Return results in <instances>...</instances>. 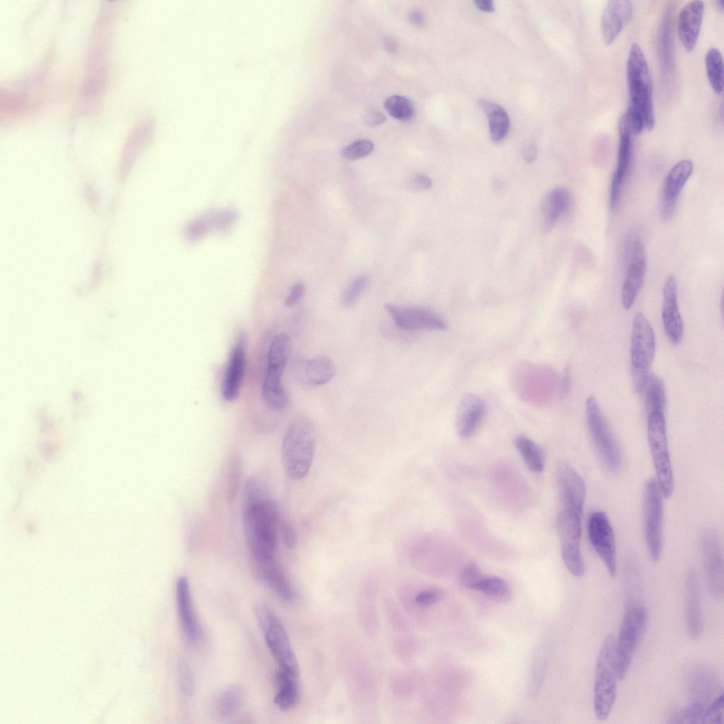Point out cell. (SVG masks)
I'll use <instances>...</instances> for the list:
<instances>
[{
    "label": "cell",
    "instance_id": "6da1fadb",
    "mask_svg": "<svg viewBox=\"0 0 724 724\" xmlns=\"http://www.w3.org/2000/svg\"><path fill=\"white\" fill-rule=\"evenodd\" d=\"M626 69L629 105L624 114L629 127L633 134L644 129L650 131L655 125L652 80L646 58L636 43L629 49Z\"/></svg>",
    "mask_w": 724,
    "mask_h": 724
},
{
    "label": "cell",
    "instance_id": "7a4b0ae2",
    "mask_svg": "<svg viewBox=\"0 0 724 724\" xmlns=\"http://www.w3.org/2000/svg\"><path fill=\"white\" fill-rule=\"evenodd\" d=\"M316 448L315 426L304 416L294 418L288 424L281 445V461L286 473L300 480L308 474Z\"/></svg>",
    "mask_w": 724,
    "mask_h": 724
},
{
    "label": "cell",
    "instance_id": "3957f363",
    "mask_svg": "<svg viewBox=\"0 0 724 724\" xmlns=\"http://www.w3.org/2000/svg\"><path fill=\"white\" fill-rule=\"evenodd\" d=\"M243 515L245 540L253 559L273 558L279 519L276 503L269 499L243 511Z\"/></svg>",
    "mask_w": 724,
    "mask_h": 724
},
{
    "label": "cell",
    "instance_id": "277c9868",
    "mask_svg": "<svg viewBox=\"0 0 724 724\" xmlns=\"http://www.w3.org/2000/svg\"><path fill=\"white\" fill-rule=\"evenodd\" d=\"M615 641L614 636L604 641L595 667L593 689V708L596 718L605 720L609 716L617 696L619 681L615 665Z\"/></svg>",
    "mask_w": 724,
    "mask_h": 724
},
{
    "label": "cell",
    "instance_id": "5b68a950",
    "mask_svg": "<svg viewBox=\"0 0 724 724\" xmlns=\"http://www.w3.org/2000/svg\"><path fill=\"white\" fill-rule=\"evenodd\" d=\"M290 349V339L285 334L276 335L269 345L262 396L267 406L274 411L284 409L288 402V395L281 385V376Z\"/></svg>",
    "mask_w": 724,
    "mask_h": 724
},
{
    "label": "cell",
    "instance_id": "8992f818",
    "mask_svg": "<svg viewBox=\"0 0 724 724\" xmlns=\"http://www.w3.org/2000/svg\"><path fill=\"white\" fill-rule=\"evenodd\" d=\"M648 621L646 608L638 604L629 605L624 614L615 641V665L619 681L626 675Z\"/></svg>",
    "mask_w": 724,
    "mask_h": 724
},
{
    "label": "cell",
    "instance_id": "52a82bcc",
    "mask_svg": "<svg viewBox=\"0 0 724 724\" xmlns=\"http://www.w3.org/2000/svg\"><path fill=\"white\" fill-rule=\"evenodd\" d=\"M255 613L266 644L279 670L298 676L297 660L286 629L279 619L269 607L263 605L257 606Z\"/></svg>",
    "mask_w": 724,
    "mask_h": 724
},
{
    "label": "cell",
    "instance_id": "ba28073f",
    "mask_svg": "<svg viewBox=\"0 0 724 724\" xmlns=\"http://www.w3.org/2000/svg\"><path fill=\"white\" fill-rule=\"evenodd\" d=\"M647 434L656 481L664 498H670L674 490V476L668 445L665 414L647 416Z\"/></svg>",
    "mask_w": 724,
    "mask_h": 724
},
{
    "label": "cell",
    "instance_id": "9c48e42d",
    "mask_svg": "<svg viewBox=\"0 0 724 724\" xmlns=\"http://www.w3.org/2000/svg\"><path fill=\"white\" fill-rule=\"evenodd\" d=\"M658 482L649 479L643 492V525L648 551L653 561H658L663 544V499Z\"/></svg>",
    "mask_w": 724,
    "mask_h": 724
},
{
    "label": "cell",
    "instance_id": "30bf717a",
    "mask_svg": "<svg viewBox=\"0 0 724 724\" xmlns=\"http://www.w3.org/2000/svg\"><path fill=\"white\" fill-rule=\"evenodd\" d=\"M585 418L591 439L602 462L609 471H618L621 462L619 448L592 395L585 401Z\"/></svg>",
    "mask_w": 724,
    "mask_h": 724
},
{
    "label": "cell",
    "instance_id": "8fae6325",
    "mask_svg": "<svg viewBox=\"0 0 724 724\" xmlns=\"http://www.w3.org/2000/svg\"><path fill=\"white\" fill-rule=\"evenodd\" d=\"M582 515L564 508L559 514L556 529L561 543L563 561L568 571L576 577H581L585 571L580 552Z\"/></svg>",
    "mask_w": 724,
    "mask_h": 724
},
{
    "label": "cell",
    "instance_id": "7c38bea8",
    "mask_svg": "<svg viewBox=\"0 0 724 724\" xmlns=\"http://www.w3.org/2000/svg\"><path fill=\"white\" fill-rule=\"evenodd\" d=\"M588 535L593 549L605 564L609 576L614 578L617 571L615 536L605 512L595 510L590 514Z\"/></svg>",
    "mask_w": 724,
    "mask_h": 724
},
{
    "label": "cell",
    "instance_id": "4fadbf2b",
    "mask_svg": "<svg viewBox=\"0 0 724 724\" xmlns=\"http://www.w3.org/2000/svg\"><path fill=\"white\" fill-rule=\"evenodd\" d=\"M655 353V337L651 325L642 313L633 321L631 337V370H649Z\"/></svg>",
    "mask_w": 724,
    "mask_h": 724
},
{
    "label": "cell",
    "instance_id": "5bb4252c",
    "mask_svg": "<svg viewBox=\"0 0 724 724\" xmlns=\"http://www.w3.org/2000/svg\"><path fill=\"white\" fill-rule=\"evenodd\" d=\"M385 308L395 324L402 329L444 330L448 327L446 322L438 315L423 308L393 303H386Z\"/></svg>",
    "mask_w": 724,
    "mask_h": 724
},
{
    "label": "cell",
    "instance_id": "9a60e30c",
    "mask_svg": "<svg viewBox=\"0 0 724 724\" xmlns=\"http://www.w3.org/2000/svg\"><path fill=\"white\" fill-rule=\"evenodd\" d=\"M618 128L619 144L617 165L611 182L609 199L612 211H614L619 205L621 187L629 173L633 154L632 133L624 115L619 119Z\"/></svg>",
    "mask_w": 724,
    "mask_h": 724
},
{
    "label": "cell",
    "instance_id": "2e32d148",
    "mask_svg": "<svg viewBox=\"0 0 724 724\" xmlns=\"http://www.w3.org/2000/svg\"><path fill=\"white\" fill-rule=\"evenodd\" d=\"M558 488L564 508L583 514L586 496L585 482L568 462L561 461L556 468Z\"/></svg>",
    "mask_w": 724,
    "mask_h": 724
},
{
    "label": "cell",
    "instance_id": "e0dca14e",
    "mask_svg": "<svg viewBox=\"0 0 724 724\" xmlns=\"http://www.w3.org/2000/svg\"><path fill=\"white\" fill-rule=\"evenodd\" d=\"M704 569L710 594L720 599L723 595V559L718 536L706 532L702 539Z\"/></svg>",
    "mask_w": 724,
    "mask_h": 724
},
{
    "label": "cell",
    "instance_id": "ac0fdd59",
    "mask_svg": "<svg viewBox=\"0 0 724 724\" xmlns=\"http://www.w3.org/2000/svg\"><path fill=\"white\" fill-rule=\"evenodd\" d=\"M694 170L690 160L677 162L667 173L662 189L660 211L662 216L670 218L674 214L678 198Z\"/></svg>",
    "mask_w": 724,
    "mask_h": 724
},
{
    "label": "cell",
    "instance_id": "d6986e66",
    "mask_svg": "<svg viewBox=\"0 0 724 724\" xmlns=\"http://www.w3.org/2000/svg\"><path fill=\"white\" fill-rule=\"evenodd\" d=\"M246 365L245 337L240 335L228 359L221 385V395L227 402L235 400L240 393Z\"/></svg>",
    "mask_w": 724,
    "mask_h": 724
},
{
    "label": "cell",
    "instance_id": "ffe728a7",
    "mask_svg": "<svg viewBox=\"0 0 724 724\" xmlns=\"http://www.w3.org/2000/svg\"><path fill=\"white\" fill-rule=\"evenodd\" d=\"M662 319L665 334L670 341L677 345L683 337L684 325L677 304V281L675 276H669L664 284Z\"/></svg>",
    "mask_w": 724,
    "mask_h": 724
},
{
    "label": "cell",
    "instance_id": "44dd1931",
    "mask_svg": "<svg viewBox=\"0 0 724 724\" xmlns=\"http://www.w3.org/2000/svg\"><path fill=\"white\" fill-rule=\"evenodd\" d=\"M646 270V258L643 243L637 240L632 248L631 259L621 290V302L626 310L634 304L643 284Z\"/></svg>",
    "mask_w": 724,
    "mask_h": 724
},
{
    "label": "cell",
    "instance_id": "7402d4cb",
    "mask_svg": "<svg viewBox=\"0 0 724 724\" xmlns=\"http://www.w3.org/2000/svg\"><path fill=\"white\" fill-rule=\"evenodd\" d=\"M632 10V4L628 0L607 1L600 21L601 33L606 45L612 44L626 26L631 18Z\"/></svg>",
    "mask_w": 724,
    "mask_h": 724
},
{
    "label": "cell",
    "instance_id": "603a6c76",
    "mask_svg": "<svg viewBox=\"0 0 724 724\" xmlns=\"http://www.w3.org/2000/svg\"><path fill=\"white\" fill-rule=\"evenodd\" d=\"M336 372L333 361L326 356L308 360H297L293 366L296 379L308 386H319L329 382Z\"/></svg>",
    "mask_w": 724,
    "mask_h": 724
},
{
    "label": "cell",
    "instance_id": "cb8c5ba5",
    "mask_svg": "<svg viewBox=\"0 0 724 724\" xmlns=\"http://www.w3.org/2000/svg\"><path fill=\"white\" fill-rule=\"evenodd\" d=\"M486 412V404L480 397L474 394L465 395L460 402L456 414L459 436L464 439L472 436L482 423Z\"/></svg>",
    "mask_w": 724,
    "mask_h": 724
},
{
    "label": "cell",
    "instance_id": "d4e9b609",
    "mask_svg": "<svg viewBox=\"0 0 724 724\" xmlns=\"http://www.w3.org/2000/svg\"><path fill=\"white\" fill-rule=\"evenodd\" d=\"M252 571L255 577L279 598L284 601L293 599V590L283 570L273 558L261 561L253 559Z\"/></svg>",
    "mask_w": 724,
    "mask_h": 724
},
{
    "label": "cell",
    "instance_id": "484cf974",
    "mask_svg": "<svg viewBox=\"0 0 724 724\" xmlns=\"http://www.w3.org/2000/svg\"><path fill=\"white\" fill-rule=\"evenodd\" d=\"M705 5L702 1H691L681 9L678 16L677 30L684 49L691 52L699 36Z\"/></svg>",
    "mask_w": 724,
    "mask_h": 724
},
{
    "label": "cell",
    "instance_id": "4316f807",
    "mask_svg": "<svg viewBox=\"0 0 724 724\" xmlns=\"http://www.w3.org/2000/svg\"><path fill=\"white\" fill-rule=\"evenodd\" d=\"M176 602L185 638L189 642L197 641L201 636V628L194 612L189 585L185 577H181L177 581Z\"/></svg>",
    "mask_w": 724,
    "mask_h": 724
},
{
    "label": "cell",
    "instance_id": "83f0119b",
    "mask_svg": "<svg viewBox=\"0 0 724 724\" xmlns=\"http://www.w3.org/2000/svg\"><path fill=\"white\" fill-rule=\"evenodd\" d=\"M686 624L689 636L699 638L703 630V617L701 605L699 586L696 573L689 570L686 583Z\"/></svg>",
    "mask_w": 724,
    "mask_h": 724
},
{
    "label": "cell",
    "instance_id": "f1b7e54d",
    "mask_svg": "<svg viewBox=\"0 0 724 724\" xmlns=\"http://www.w3.org/2000/svg\"><path fill=\"white\" fill-rule=\"evenodd\" d=\"M674 6H667L660 24L658 35V54L663 75L670 76L675 66L673 31Z\"/></svg>",
    "mask_w": 724,
    "mask_h": 724
},
{
    "label": "cell",
    "instance_id": "f546056e",
    "mask_svg": "<svg viewBox=\"0 0 724 724\" xmlns=\"http://www.w3.org/2000/svg\"><path fill=\"white\" fill-rule=\"evenodd\" d=\"M571 197L564 187H556L549 192L543 201L542 229L547 234L552 230L558 221L570 210Z\"/></svg>",
    "mask_w": 724,
    "mask_h": 724
},
{
    "label": "cell",
    "instance_id": "4dcf8cb0",
    "mask_svg": "<svg viewBox=\"0 0 724 724\" xmlns=\"http://www.w3.org/2000/svg\"><path fill=\"white\" fill-rule=\"evenodd\" d=\"M691 677L689 687L693 696L692 702L701 703L706 708L715 698L723 693L718 679L712 671L706 667L693 669Z\"/></svg>",
    "mask_w": 724,
    "mask_h": 724
},
{
    "label": "cell",
    "instance_id": "1f68e13d",
    "mask_svg": "<svg viewBox=\"0 0 724 724\" xmlns=\"http://www.w3.org/2000/svg\"><path fill=\"white\" fill-rule=\"evenodd\" d=\"M298 677L291 672L278 670V691L274 702L279 708L286 711L296 704L298 699Z\"/></svg>",
    "mask_w": 724,
    "mask_h": 724
},
{
    "label": "cell",
    "instance_id": "d6a6232c",
    "mask_svg": "<svg viewBox=\"0 0 724 724\" xmlns=\"http://www.w3.org/2000/svg\"><path fill=\"white\" fill-rule=\"evenodd\" d=\"M642 395H644L647 416L653 414H665L666 392L664 383L660 378L650 373Z\"/></svg>",
    "mask_w": 724,
    "mask_h": 724
},
{
    "label": "cell",
    "instance_id": "836d02e7",
    "mask_svg": "<svg viewBox=\"0 0 724 724\" xmlns=\"http://www.w3.org/2000/svg\"><path fill=\"white\" fill-rule=\"evenodd\" d=\"M514 444L527 468L532 472L539 473L544 467V453L534 440L525 435L518 436Z\"/></svg>",
    "mask_w": 724,
    "mask_h": 724
},
{
    "label": "cell",
    "instance_id": "e575fe53",
    "mask_svg": "<svg viewBox=\"0 0 724 724\" xmlns=\"http://www.w3.org/2000/svg\"><path fill=\"white\" fill-rule=\"evenodd\" d=\"M245 696V689L241 685L235 684L228 687L216 699V713L222 718L233 717L241 708Z\"/></svg>",
    "mask_w": 724,
    "mask_h": 724
},
{
    "label": "cell",
    "instance_id": "d590c367",
    "mask_svg": "<svg viewBox=\"0 0 724 724\" xmlns=\"http://www.w3.org/2000/svg\"><path fill=\"white\" fill-rule=\"evenodd\" d=\"M483 107L486 112L489 122L490 135L495 142L501 141L508 134L510 127V118L503 107L491 103H484Z\"/></svg>",
    "mask_w": 724,
    "mask_h": 724
},
{
    "label": "cell",
    "instance_id": "8d00e7d4",
    "mask_svg": "<svg viewBox=\"0 0 724 724\" xmlns=\"http://www.w3.org/2000/svg\"><path fill=\"white\" fill-rule=\"evenodd\" d=\"M705 66L709 83L717 94L723 90V59L721 52L716 47L708 49L705 55Z\"/></svg>",
    "mask_w": 724,
    "mask_h": 724
},
{
    "label": "cell",
    "instance_id": "74e56055",
    "mask_svg": "<svg viewBox=\"0 0 724 724\" xmlns=\"http://www.w3.org/2000/svg\"><path fill=\"white\" fill-rule=\"evenodd\" d=\"M269 499V491L262 480L255 476L247 479L243 493V512Z\"/></svg>",
    "mask_w": 724,
    "mask_h": 724
},
{
    "label": "cell",
    "instance_id": "f35d334b",
    "mask_svg": "<svg viewBox=\"0 0 724 724\" xmlns=\"http://www.w3.org/2000/svg\"><path fill=\"white\" fill-rule=\"evenodd\" d=\"M386 111L393 118L400 121L411 120L414 116V107L411 101L400 95L388 97L384 102Z\"/></svg>",
    "mask_w": 724,
    "mask_h": 724
},
{
    "label": "cell",
    "instance_id": "ab89813d",
    "mask_svg": "<svg viewBox=\"0 0 724 724\" xmlns=\"http://www.w3.org/2000/svg\"><path fill=\"white\" fill-rule=\"evenodd\" d=\"M241 468L240 455L233 452L228 462L226 479V499L230 505L233 504L238 492Z\"/></svg>",
    "mask_w": 724,
    "mask_h": 724
},
{
    "label": "cell",
    "instance_id": "60d3db41",
    "mask_svg": "<svg viewBox=\"0 0 724 724\" xmlns=\"http://www.w3.org/2000/svg\"><path fill=\"white\" fill-rule=\"evenodd\" d=\"M476 590L481 591L491 597L501 600H506L510 597V590L506 581L494 576L484 575L477 585Z\"/></svg>",
    "mask_w": 724,
    "mask_h": 724
},
{
    "label": "cell",
    "instance_id": "b9f144b4",
    "mask_svg": "<svg viewBox=\"0 0 724 724\" xmlns=\"http://www.w3.org/2000/svg\"><path fill=\"white\" fill-rule=\"evenodd\" d=\"M705 710L701 703L691 702L686 709L674 713L669 723H702Z\"/></svg>",
    "mask_w": 724,
    "mask_h": 724
},
{
    "label": "cell",
    "instance_id": "7bdbcfd3",
    "mask_svg": "<svg viewBox=\"0 0 724 724\" xmlns=\"http://www.w3.org/2000/svg\"><path fill=\"white\" fill-rule=\"evenodd\" d=\"M369 281V276L365 274L355 279L346 288L342 294V305L345 307H351L354 305L358 298L368 286Z\"/></svg>",
    "mask_w": 724,
    "mask_h": 724
},
{
    "label": "cell",
    "instance_id": "ee69618b",
    "mask_svg": "<svg viewBox=\"0 0 724 724\" xmlns=\"http://www.w3.org/2000/svg\"><path fill=\"white\" fill-rule=\"evenodd\" d=\"M374 149V144L369 139H358L345 146L341 156L347 160H354L370 155Z\"/></svg>",
    "mask_w": 724,
    "mask_h": 724
},
{
    "label": "cell",
    "instance_id": "f6af8a7d",
    "mask_svg": "<svg viewBox=\"0 0 724 724\" xmlns=\"http://www.w3.org/2000/svg\"><path fill=\"white\" fill-rule=\"evenodd\" d=\"M723 692L715 698L705 710L702 723H722L723 718Z\"/></svg>",
    "mask_w": 724,
    "mask_h": 724
},
{
    "label": "cell",
    "instance_id": "bcb514c9",
    "mask_svg": "<svg viewBox=\"0 0 724 724\" xmlns=\"http://www.w3.org/2000/svg\"><path fill=\"white\" fill-rule=\"evenodd\" d=\"M477 566L473 563L469 564L464 567L460 573L459 581L460 584L468 589L476 590L477 585L483 577Z\"/></svg>",
    "mask_w": 724,
    "mask_h": 724
},
{
    "label": "cell",
    "instance_id": "7dc6e473",
    "mask_svg": "<svg viewBox=\"0 0 724 724\" xmlns=\"http://www.w3.org/2000/svg\"><path fill=\"white\" fill-rule=\"evenodd\" d=\"M178 684L181 691L186 695H191L194 691V678L189 665L182 662L178 670Z\"/></svg>",
    "mask_w": 724,
    "mask_h": 724
},
{
    "label": "cell",
    "instance_id": "c3c4849f",
    "mask_svg": "<svg viewBox=\"0 0 724 724\" xmlns=\"http://www.w3.org/2000/svg\"><path fill=\"white\" fill-rule=\"evenodd\" d=\"M209 228V221L204 218L197 219L189 225L187 235L191 240H197L204 235Z\"/></svg>",
    "mask_w": 724,
    "mask_h": 724
},
{
    "label": "cell",
    "instance_id": "681fc988",
    "mask_svg": "<svg viewBox=\"0 0 724 724\" xmlns=\"http://www.w3.org/2000/svg\"><path fill=\"white\" fill-rule=\"evenodd\" d=\"M237 214L233 211H223L213 216L212 223L216 228L223 230L233 223Z\"/></svg>",
    "mask_w": 724,
    "mask_h": 724
},
{
    "label": "cell",
    "instance_id": "f907efd6",
    "mask_svg": "<svg viewBox=\"0 0 724 724\" xmlns=\"http://www.w3.org/2000/svg\"><path fill=\"white\" fill-rule=\"evenodd\" d=\"M281 531L285 546L289 549H294L297 544V536L293 527L287 522H282Z\"/></svg>",
    "mask_w": 724,
    "mask_h": 724
},
{
    "label": "cell",
    "instance_id": "816d5d0a",
    "mask_svg": "<svg viewBox=\"0 0 724 724\" xmlns=\"http://www.w3.org/2000/svg\"><path fill=\"white\" fill-rule=\"evenodd\" d=\"M440 597L439 592L435 590H426L420 592L416 597V602L421 606H428L436 603Z\"/></svg>",
    "mask_w": 724,
    "mask_h": 724
},
{
    "label": "cell",
    "instance_id": "f5cc1de1",
    "mask_svg": "<svg viewBox=\"0 0 724 724\" xmlns=\"http://www.w3.org/2000/svg\"><path fill=\"white\" fill-rule=\"evenodd\" d=\"M305 290V286L303 283L298 282L294 284L285 300L286 306H292L298 303L303 298Z\"/></svg>",
    "mask_w": 724,
    "mask_h": 724
},
{
    "label": "cell",
    "instance_id": "db71d44e",
    "mask_svg": "<svg viewBox=\"0 0 724 724\" xmlns=\"http://www.w3.org/2000/svg\"><path fill=\"white\" fill-rule=\"evenodd\" d=\"M409 186L411 189L417 191L428 189L432 186V180L426 175L419 174L411 180Z\"/></svg>",
    "mask_w": 724,
    "mask_h": 724
},
{
    "label": "cell",
    "instance_id": "11a10c76",
    "mask_svg": "<svg viewBox=\"0 0 724 724\" xmlns=\"http://www.w3.org/2000/svg\"><path fill=\"white\" fill-rule=\"evenodd\" d=\"M364 119L366 124L369 125H378L383 123L386 118L385 116L376 110H370L366 114Z\"/></svg>",
    "mask_w": 724,
    "mask_h": 724
},
{
    "label": "cell",
    "instance_id": "9f6ffc18",
    "mask_svg": "<svg viewBox=\"0 0 724 724\" xmlns=\"http://www.w3.org/2000/svg\"><path fill=\"white\" fill-rule=\"evenodd\" d=\"M537 156V147L535 144H528L523 148L522 156L525 161L532 162Z\"/></svg>",
    "mask_w": 724,
    "mask_h": 724
},
{
    "label": "cell",
    "instance_id": "6f0895ef",
    "mask_svg": "<svg viewBox=\"0 0 724 724\" xmlns=\"http://www.w3.org/2000/svg\"><path fill=\"white\" fill-rule=\"evenodd\" d=\"M409 21L415 25H421L424 23L425 16L424 13L418 10L413 9L409 13L408 15Z\"/></svg>",
    "mask_w": 724,
    "mask_h": 724
},
{
    "label": "cell",
    "instance_id": "680465c9",
    "mask_svg": "<svg viewBox=\"0 0 724 724\" xmlns=\"http://www.w3.org/2000/svg\"><path fill=\"white\" fill-rule=\"evenodd\" d=\"M474 3L479 10L484 12H493L495 9L493 1L489 0H477Z\"/></svg>",
    "mask_w": 724,
    "mask_h": 724
},
{
    "label": "cell",
    "instance_id": "91938a15",
    "mask_svg": "<svg viewBox=\"0 0 724 724\" xmlns=\"http://www.w3.org/2000/svg\"><path fill=\"white\" fill-rule=\"evenodd\" d=\"M384 44L386 49L390 53L392 54L397 52L398 45L392 37L390 35L385 36L384 39Z\"/></svg>",
    "mask_w": 724,
    "mask_h": 724
},
{
    "label": "cell",
    "instance_id": "94428289",
    "mask_svg": "<svg viewBox=\"0 0 724 724\" xmlns=\"http://www.w3.org/2000/svg\"><path fill=\"white\" fill-rule=\"evenodd\" d=\"M570 384V369L568 368L563 377V380L561 385V394L565 395L569 388Z\"/></svg>",
    "mask_w": 724,
    "mask_h": 724
},
{
    "label": "cell",
    "instance_id": "6125c7cd",
    "mask_svg": "<svg viewBox=\"0 0 724 724\" xmlns=\"http://www.w3.org/2000/svg\"><path fill=\"white\" fill-rule=\"evenodd\" d=\"M716 6H717V8H718V9L719 11H720L721 12L723 11V8H724V1H716Z\"/></svg>",
    "mask_w": 724,
    "mask_h": 724
}]
</instances>
